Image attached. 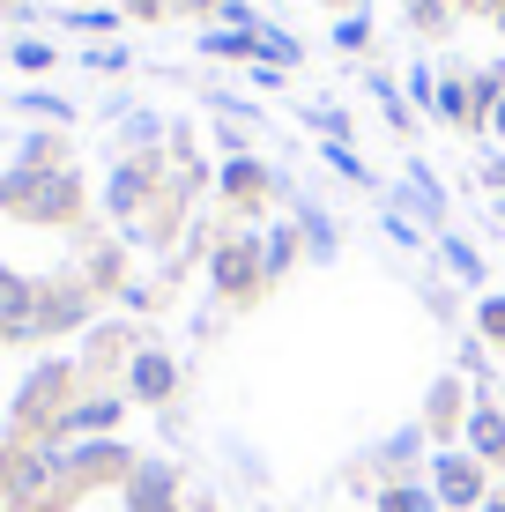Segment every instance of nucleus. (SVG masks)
Returning a JSON list of instances; mask_svg holds the SVG:
<instances>
[{
  "instance_id": "4",
  "label": "nucleus",
  "mask_w": 505,
  "mask_h": 512,
  "mask_svg": "<svg viewBox=\"0 0 505 512\" xmlns=\"http://www.w3.org/2000/svg\"><path fill=\"white\" fill-rule=\"evenodd\" d=\"M246 268H253L246 253H223V260H216V282H231V290H238V282H246Z\"/></svg>"
},
{
  "instance_id": "5",
  "label": "nucleus",
  "mask_w": 505,
  "mask_h": 512,
  "mask_svg": "<svg viewBox=\"0 0 505 512\" xmlns=\"http://www.w3.org/2000/svg\"><path fill=\"white\" fill-rule=\"evenodd\" d=\"M379 505H387V512H431L424 498H416V490H387V498H379Z\"/></svg>"
},
{
  "instance_id": "2",
  "label": "nucleus",
  "mask_w": 505,
  "mask_h": 512,
  "mask_svg": "<svg viewBox=\"0 0 505 512\" xmlns=\"http://www.w3.org/2000/svg\"><path fill=\"white\" fill-rule=\"evenodd\" d=\"M468 438H476V453H505V423L491 409H476V423H468Z\"/></svg>"
},
{
  "instance_id": "7",
  "label": "nucleus",
  "mask_w": 505,
  "mask_h": 512,
  "mask_svg": "<svg viewBox=\"0 0 505 512\" xmlns=\"http://www.w3.org/2000/svg\"><path fill=\"white\" fill-rule=\"evenodd\" d=\"M498 127H505V112H498Z\"/></svg>"
},
{
  "instance_id": "3",
  "label": "nucleus",
  "mask_w": 505,
  "mask_h": 512,
  "mask_svg": "<svg viewBox=\"0 0 505 512\" xmlns=\"http://www.w3.org/2000/svg\"><path fill=\"white\" fill-rule=\"evenodd\" d=\"M134 386H142V394L156 401V394L171 386V364H164V357H142V364H134Z\"/></svg>"
},
{
  "instance_id": "6",
  "label": "nucleus",
  "mask_w": 505,
  "mask_h": 512,
  "mask_svg": "<svg viewBox=\"0 0 505 512\" xmlns=\"http://www.w3.org/2000/svg\"><path fill=\"white\" fill-rule=\"evenodd\" d=\"M483 327H491L498 342H505V305H498V297H491V305H483Z\"/></svg>"
},
{
  "instance_id": "1",
  "label": "nucleus",
  "mask_w": 505,
  "mask_h": 512,
  "mask_svg": "<svg viewBox=\"0 0 505 512\" xmlns=\"http://www.w3.org/2000/svg\"><path fill=\"white\" fill-rule=\"evenodd\" d=\"M439 498L468 505V498H476V468H468V461H439Z\"/></svg>"
},
{
  "instance_id": "8",
  "label": "nucleus",
  "mask_w": 505,
  "mask_h": 512,
  "mask_svg": "<svg viewBox=\"0 0 505 512\" xmlns=\"http://www.w3.org/2000/svg\"><path fill=\"white\" fill-rule=\"evenodd\" d=\"M491 512H505V505H491Z\"/></svg>"
}]
</instances>
